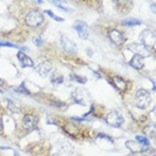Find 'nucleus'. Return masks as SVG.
<instances>
[{"mask_svg": "<svg viewBox=\"0 0 156 156\" xmlns=\"http://www.w3.org/2000/svg\"><path fill=\"white\" fill-rule=\"evenodd\" d=\"M151 94L148 92L147 90H139L136 91V95H135V103H136V105L141 109H145L150 107L151 104Z\"/></svg>", "mask_w": 156, "mask_h": 156, "instance_id": "nucleus-1", "label": "nucleus"}, {"mask_svg": "<svg viewBox=\"0 0 156 156\" xmlns=\"http://www.w3.org/2000/svg\"><path fill=\"white\" fill-rule=\"evenodd\" d=\"M140 44H143L144 47H147L150 51H154L155 47V34L151 30H144L140 34Z\"/></svg>", "mask_w": 156, "mask_h": 156, "instance_id": "nucleus-2", "label": "nucleus"}, {"mask_svg": "<svg viewBox=\"0 0 156 156\" xmlns=\"http://www.w3.org/2000/svg\"><path fill=\"white\" fill-rule=\"evenodd\" d=\"M43 22H44L43 13L39 11H31L26 16V23H27V26H30V27H34V28L39 27Z\"/></svg>", "mask_w": 156, "mask_h": 156, "instance_id": "nucleus-3", "label": "nucleus"}, {"mask_svg": "<svg viewBox=\"0 0 156 156\" xmlns=\"http://www.w3.org/2000/svg\"><path fill=\"white\" fill-rule=\"evenodd\" d=\"M105 122H107L108 126L119 128V127L124 123V119H123V116L120 115L119 111H111L107 116H105Z\"/></svg>", "mask_w": 156, "mask_h": 156, "instance_id": "nucleus-4", "label": "nucleus"}, {"mask_svg": "<svg viewBox=\"0 0 156 156\" xmlns=\"http://www.w3.org/2000/svg\"><path fill=\"white\" fill-rule=\"evenodd\" d=\"M128 49L129 51H132L135 52V55L136 56H140V58H144V56H150L151 55V52L147 47H144L143 44H140V43H133V44H129L128 45Z\"/></svg>", "mask_w": 156, "mask_h": 156, "instance_id": "nucleus-5", "label": "nucleus"}, {"mask_svg": "<svg viewBox=\"0 0 156 156\" xmlns=\"http://www.w3.org/2000/svg\"><path fill=\"white\" fill-rule=\"evenodd\" d=\"M60 43H62V47H63V49H64V52H67V54H76V52H77L76 44L73 43V41H71L68 37L62 36V39H60Z\"/></svg>", "mask_w": 156, "mask_h": 156, "instance_id": "nucleus-6", "label": "nucleus"}, {"mask_svg": "<svg viewBox=\"0 0 156 156\" xmlns=\"http://www.w3.org/2000/svg\"><path fill=\"white\" fill-rule=\"evenodd\" d=\"M108 37H109V40H111L113 44H116V45H122V44L124 43V35L120 32L119 30H112V31H109Z\"/></svg>", "mask_w": 156, "mask_h": 156, "instance_id": "nucleus-7", "label": "nucleus"}, {"mask_svg": "<svg viewBox=\"0 0 156 156\" xmlns=\"http://www.w3.org/2000/svg\"><path fill=\"white\" fill-rule=\"evenodd\" d=\"M73 28H75V31L81 39L88 37V26L84 22H76L73 24Z\"/></svg>", "mask_w": 156, "mask_h": 156, "instance_id": "nucleus-8", "label": "nucleus"}, {"mask_svg": "<svg viewBox=\"0 0 156 156\" xmlns=\"http://www.w3.org/2000/svg\"><path fill=\"white\" fill-rule=\"evenodd\" d=\"M36 123H37V118L35 115H26L23 119V127L28 131H32L36 127Z\"/></svg>", "mask_w": 156, "mask_h": 156, "instance_id": "nucleus-9", "label": "nucleus"}, {"mask_svg": "<svg viewBox=\"0 0 156 156\" xmlns=\"http://www.w3.org/2000/svg\"><path fill=\"white\" fill-rule=\"evenodd\" d=\"M51 63L49 62H43V63H40L37 67H36V72L39 73L40 76H47L49 72H51Z\"/></svg>", "mask_w": 156, "mask_h": 156, "instance_id": "nucleus-10", "label": "nucleus"}, {"mask_svg": "<svg viewBox=\"0 0 156 156\" xmlns=\"http://www.w3.org/2000/svg\"><path fill=\"white\" fill-rule=\"evenodd\" d=\"M17 59L20 60V63H22L23 67H34V60L30 58V56H27L26 54H23V52H17Z\"/></svg>", "mask_w": 156, "mask_h": 156, "instance_id": "nucleus-11", "label": "nucleus"}, {"mask_svg": "<svg viewBox=\"0 0 156 156\" xmlns=\"http://www.w3.org/2000/svg\"><path fill=\"white\" fill-rule=\"evenodd\" d=\"M129 66L135 69H141V68H144V60H143V58H140V56L135 55L133 58L129 60Z\"/></svg>", "mask_w": 156, "mask_h": 156, "instance_id": "nucleus-12", "label": "nucleus"}, {"mask_svg": "<svg viewBox=\"0 0 156 156\" xmlns=\"http://www.w3.org/2000/svg\"><path fill=\"white\" fill-rule=\"evenodd\" d=\"M72 100L77 104L84 105V92L81 90H75L72 92Z\"/></svg>", "mask_w": 156, "mask_h": 156, "instance_id": "nucleus-13", "label": "nucleus"}, {"mask_svg": "<svg viewBox=\"0 0 156 156\" xmlns=\"http://www.w3.org/2000/svg\"><path fill=\"white\" fill-rule=\"evenodd\" d=\"M112 86H115L119 91H124L127 88V83H126V80H124L123 77L115 76V77H113V84H112Z\"/></svg>", "mask_w": 156, "mask_h": 156, "instance_id": "nucleus-14", "label": "nucleus"}, {"mask_svg": "<svg viewBox=\"0 0 156 156\" xmlns=\"http://www.w3.org/2000/svg\"><path fill=\"white\" fill-rule=\"evenodd\" d=\"M49 79H51V83L55 84V86H59V84H63V81H64V77H63L60 73L58 72H54L51 73V76H49Z\"/></svg>", "mask_w": 156, "mask_h": 156, "instance_id": "nucleus-15", "label": "nucleus"}, {"mask_svg": "<svg viewBox=\"0 0 156 156\" xmlns=\"http://www.w3.org/2000/svg\"><path fill=\"white\" fill-rule=\"evenodd\" d=\"M126 145L129 148L131 151H133V152H143L144 150L141 148V145L140 144H137L136 141H131V140H128V141H126Z\"/></svg>", "mask_w": 156, "mask_h": 156, "instance_id": "nucleus-16", "label": "nucleus"}, {"mask_svg": "<svg viewBox=\"0 0 156 156\" xmlns=\"http://www.w3.org/2000/svg\"><path fill=\"white\" fill-rule=\"evenodd\" d=\"M123 24L126 27H133V26H140L141 22L140 20H136V19H127L123 22Z\"/></svg>", "mask_w": 156, "mask_h": 156, "instance_id": "nucleus-17", "label": "nucleus"}, {"mask_svg": "<svg viewBox=\"0 0 156 156\" xmlns=\"http://www.w3.org/2000/svg\"><path fill=\"white\" fill-rule=\"evenodd\" d=\"M15 92H17V94H23V95H31L30 94V91H27L26 90V84H22L20 87H13L12 88Z\"/></svg>", "mask_w": 156, "mask_h": 156, "instance_id": "nucleus-18", "label": "nucleus"}, {"mask_svg": "<svg viewBox=\"0 0 156 156\" xmlns=\"http://www.w3.org/2000/svg\"><path fill=\"white\" fill-rule=\"evenodd\" d=\"M136 140L139 141V143L141 144V145H144V147H148V145H150V141H148V139L145 136H136Z\"/></svg>", "mask_w": 156, "mask_h": 156, "instance_id": "nucleus-19", "label": "nucleus"}, {"mask_svg": "<svg viewBox=\"0 0 156 156\" xmlns=\"http://www.w3.org/2000/svg\"><path fill=\"white\" fill-rule=\"evenodd\" d=\"M69 79H71V80H76L77 83H86V81H87L86 77L77 76V75H75V73H71V75H69Z\"/></svg>", "mask_w": 156, "mask_h": 156, "instance_id": "nucleus-20", "label": "nucleus"}, {"mask_svg": "<svg viewBox=\"0 0 156 156\" xmlns=\"http://www.w3.org/2000/svg\"><path fill=\"white\" fill-rule=\"evenodd\" d=\"M7 104H8V109H11L12 112H19L20 111V108L16 107V104L12 100H7Z\"/></svg>", "mask_w": 156, "mask_h": 156, "instance_id": "nucleus-21", "label": "nucleus"}, {"mask_svg": "<svg viewBox=\"0 0 156 156\" xmlns=\"http://www.w3.org/2000/svg\"><path fill=\"white\" fill-rule=\"evenodd\" d=\"M45 13L51 16L52 19H55L56 22H64V19H63V17H59V16H56L55 13H54V12H51V11H49V9H45Z\"/></svg>", "mask_w": 156, "mask_h": 156, "instance_id": "nucleus-22", "label": "nucleus"}, {"mask_svg": "<svg viewBox=\"0 0 156 156\" xmlns=\"http://www.w3.org/2000/svg\"><path fill=\"white\" fill-rule=\"evenodd\" d=\"M54 4L56 5V7H59L62 11H66V12H69L71 9L69 8H67V7H64V4H62V3H59V2H54Z\"/></svg>", "mask_w": 156, "mask_h": 156, "instance_id": "nucleus-23", "label": "nucleus"}, {"mask_svg": "<svg viewBox=\"0 0 156 156\" xmlns=\"http://www.w3.org/2000/svg\"><path fill=\"white\" fill-rule=\"evenodd\" d=\"M0 45H2V47H11V48H19V47H17V45L12 44V43H9V41H0Z\"/></svg>", "mask_w": 156, "mask_h": 156, "instance_id": "nucleus-24", "label": "nucleus"}, {"mask_svg": "<svg viewBox=\"0 0 156 156\" xmlns=\"http://www.w3.org/2000/svg\"><path fill=\"white\" fill-rule=\"evenodd\" d=\"M41 41H43V40H41V37H39V36H36V37L34 39V43L36 44V45H40V44H41Z\"/></svg>", "mask_w": 156, "mask_h": 156, "instance_id": "nucleus-25", "label": "nucleus"}, {"mask_svg": "<svg viewBox=\"0 0 156 156\" xmlns=\"http://www.w3.org/2000/svg\"><path fill=\"white\" fill-rule=\"evenodd\" d=\"M52 156H63V154L60 151H58V152H55V154H52Z\"/></svg>", "mask_w": 156, "mask_h": 156, "instance_id": "nucleus-26", "label": "nucleus"}, {"mask_svg": "<svg viewBox=\"0 0 156 156\" xmlns=\"http://www.w3.org/2000/svg\"><path fill=\"white\" fill-rule=\"evenodd\" d=\"M3 131V119H2V116H0V132Z\"/></svg>", "mask_w": 156, "mask_h": 156, "instance_id": "nucleus-27", "label": "nucleus"}, {"mask_svg": "<svg viewBox=\"0 0 156 156\" xmlns=\"http://www.w3.org/2000/svg\"><path fill=\"white\" fill-rule=\"evenodd\" d=\"M4 86H5V81L0 79V87H4ZM0 90H2V88H0Z\"/></svg>", "mask_w": 156, "mask_h": 156, "instance_id": "nucleus-28", "label": "nucleus"}, {"mask_svg": "<svg viewBox=\"0 0 156 156\" xmlns=\"http://www.w3.org/2000/svg\"><path fill=\"white\" fill-rule=\"evenodd\" d=\"M0 94H3V90H0Z\"/></svg>", "mask_w": 156, "mask_h": 156, "instance_id": "nucleus-29", "label": "nucleus"}]
</instances>
